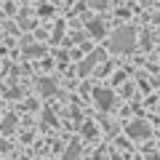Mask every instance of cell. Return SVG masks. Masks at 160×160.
<instances>
[]
</instances>
